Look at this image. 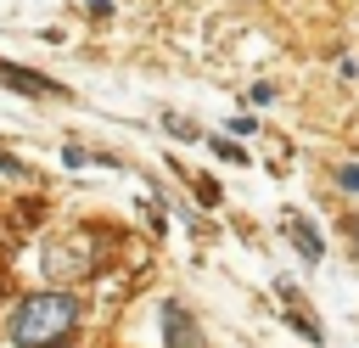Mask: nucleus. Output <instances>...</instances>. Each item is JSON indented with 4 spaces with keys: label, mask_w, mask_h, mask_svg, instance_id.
Instances as JSON below:
<instances>
[{
    "label": "nucleus",
    "mask_w": 359,
    "mask_h": 348,
    "mask_svg": "<svg viewBox=\"0 0 359 348\" xmlns=\"http://www.w3.org/2000/svg\"><path fill=\"white\" fill-rule=\"evenodd\" d=\"M0 79H6V84H17L22 95H67L56 79H39V73H28V67H17V62H0Z\"/></svg>",
    "instance_id": "3"
},
{
    "label": "nucleus",
    "mask_w": 359,
    "mask_h": 348,
    "mask_svg": "<svg viewBox=\"0 0 359 348\" xmlns=\"http://www.w3.org/2000/svg\"><path fill=\"white\" fill-rule=\"evenodd\" d=\"M337 185L359 196V163H337Z\"/></svg>",
    "instance_id": "6"
},
{
    "label": "nucleus",
    "mask_w": 359,
    "mask_h": 348,
    "mask_svg": "<svg viewBox=\"0 0 359 348\" xmlns=\"http://www.w3.org/2000/svg\"><path fill=\"white\" fill-rule=\"evenodd\" d=\"M84 6H90L95 17H107V11H112V0H84Z\"/></svg>",
    "instance_id": "8"
},
{
    "label": "nucleus",
    "mask_w": 359,
    "mask_h": 348,
    "mask_svg": "<svg viewBox=\"0 0 359 348\" xmlns=\"http://www.w3.org/2000/svg\"><path fill=\"white\" fill-rule=\"evenodd\" d=\"M0 168H6V174H22V163H17V157H6V152H0Z\"/></svg>",
    "instance_id": "7"
},
{
    "label": "nucleus",
    "mask_w": 359,
    "mask_h": 348,
    "mask_svg": "<svg viewBox=\"0 0 359 348\" xmlns=\"http://www.w3.org/2000/svg\"><path fill=\"white\" fill-rule=\"evenodd\" d=\"M286 236H292V241H297V253H303V258H309V264H314V258H320V253H325V241H320V230H314V225H309V219H303V213H292V219H286Z\"/></svg>",
    "instance_id": "4"
},
{
    "label": "nucleus",
    "mask_w": 359,
    "mask_h": 348,
    "mask_svg": "<svg viewBox=\"0 0 359 348\" xmlns=\"http://www.w3.org/2000/svg\"><path fill=\"white\" fill-rule=\"evenodd\" d=\"M45 275H84V264L67 247H45Z\"/></svg>",
    "instance_id": "5"
},
{
    "label": "nucleus",
    "mask_w": 359,
    "mask_h": 348,
    "mask_svg": "<svg viewBox=\"0 0 359 348\" xmlns=\"http://www.w3.org/2000/svg\"><path fill=\"white\" fill-rule=\"evenodd\" d=\"M163 342L168 348H202V337H196V326L180 303H163Z\"/></svg>",
    "instance_id": "2"
},
{
    "label": "nucleus",
    "mask_w": 359,
    "mask_h": 348,
    "mask_svg": "<svg viewBox=\"0 0 359 348\" xmlns=\"http://www.w3.org/2000/svg\"><path fill=\"white\" fill-rule=\"evenodd\" d=\"M73 326H79V297H67V292H34L11 314V342L17 348H50Z\"/></svg>",
    "instance_id": "1"
}]
</instances>
